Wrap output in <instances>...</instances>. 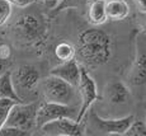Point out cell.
<instances>
[{
	"label": "cell",
	"mask_w": 146,
	"mask_h": 136,
	"mask_svg": "<svg viewBox=\"0 0 146 136\" xmlns=\"http://www.w3.org/2000/svg\"><path fill=\"white\" fill-rule=\"evenodd\" d=\"M76 57L83 66L97 67L107 64L112 57L113 42L111 36L97 27L84 29L78 36Z\"/></svg>",
	"instance_id": "1"
},
{
	"label": "cell",
	"mask_w": 146,
	"mask_h": 136,
	"mask_svg": "<svg viewBox=\"0 0 146 136\" xmlns=\"http://www.w3.org/2000/svg\"><path fill=\"white\" fill-rule=\"evenodd\" d=\"M12 35L14 39L21 45H35L40 42L46 35V23L43 18L37 14L19 15L13 23Z\"/></svg>",
	"instance_id": "2"
},
{
	"label": "cell",
	"mask_w": 146,
	"mask_h": 136,
	"mask_svg": "<svg viewBox=\"0 0 146 136\" xmlns=\"http://www.w3.org/2000/svg\"><path fill=\"white\" fill-rule=\"evenodd\" d=\"M38 87L46 102L61 104H72L78 98V89L62 80L61 78L50 74L44 79L40 80Z\"/></svg>",
	"instance_id": "3"
},
{
	"label": "cell",
	"mask_w": 146,
	"mask_h": 136,
	"mask_svg": "<svg viewBox=\"0 0 146 136\" xmlns=\"http://www.w3.org/2000/svg\"><path fill=\"white\" fill-rule=\"evenodd\" d=\"M10 78L18 97L22 99V102H26V99L36 94V89L41 80V74L35 65L24 64L13 71L10 70Z\"/></svg>",
	"instance_id": "4"
},
{
	"label": "cell",
	"mask_w": 146,
	"mask_h": 136,
	"mask_svg": "<svg viewBox=\"0 0 146 136\" xmlns=\"http://www.w3.org/2000/svg\"><path fill=\"white\" fill-rule=\"evenodd\" d=\"M37 102H18L14 103L9 112L4 126H13L19 130L32 134L36 130V116H37Z\"/></svg>",
	"instance_id": "5"
},
{
	"label": "cell",
	"mask_w": 146,
	"mask_h": 136,
	"mask_svg": "<svg viewBox=\"0 0 146 136\" xmlns=\"http://www.w3.org/2000/svg\"><path fill=\"white\" fill-rule=\"evenodd\" d=\"M76 89H78V94L80 97V107H79V112H78L76 122H81L85 118V116L88 115L92 104L99 98L97 84H95L94 79L92 78V75L89 74L88 69L85 66H83V65L80 66V79Z\"/></svg>",
	"instance_id": "6"
},
{
	"label": "cell",
	"mask_w": 146,
	"mask_h": 136,
	"mask_svg": "<svg viewBox=\"0 0 146 136\" xmlns=\"http://www.w3.org/2000/svg\"><path fill=\"white\" fill-rule=\"evenodd\" d=\"M79 108H76L72 104H61V103H53V102H46L38 104L37 116H36V127L40 130L44 123L50 121L57 120V118H72L76 121Z\"/></svg>",
	"instance_id": "7"
},
{
	"label": "cell",
	"mask_w": 146,
	"mask_h": 136,
	"mask_svg": "<svg viewBox=\"0 0 146 136\" xmlns=\"http://www.w3.org/2000/svg\"><path fill=\"white\" fill-rule=\"evenodd\" d=\"M133 118L132 115L121 118H103L95 112L89 113L90 127L99 135H123Z\"/></svg>",
	"instance_id": "8"
},
{
	"label": "cell",
	"mask_w": 146,
	"mask_h": 136,
	"mask_svg": "<svg viewBox=\"0 0 146 136\" xmlns=\"http://www.w3.org/2000/svg\"><path fill=\"white\" fill-rule=\"evenodd\" d=\"M43 135L48 136H81L85 134V129L81 122H76L72 118H57L44 123L40 129Z\"/></svg>",
	"instance_id": "9"
},
{
	"label": "cell",
	"mask_w": 146,
	"mask_h": 136,
	"mask_svg": "<svg viewBox=\"0 0 146 136\" xmlns=\"http://www.w3.org/2000/svg\"><path fill=\"white\" fill-rule=\"evenodd\" d=\"M80 62H78L76 59H72V60L64 61L61 64H58L57 66L52 67L50 74L58 76L62 80L67 81L72 87L76 88L80 79Z\"/></svg>",
	"instance_id": "10"
},
{
	"label": "cell",
	"mask_w": 146,
	"mask_h": 136,
	"mask_svg": "<svg viewBox=\"0 0 146 136\" xmlns=\"http://www.w3.org/2000/svg\"><path fill=\"white\" fill-rule=\"evenodd\" d=\"M104 97L112 104H125L130 101L131 90L121 80H112L104 87Z\"/></svg>",
	"instance_id": "11"
},
{
	"label": "cell",
	"mask_w": 146,
	"mask_h": 136,
	"mask_svg": "<svg viewBox=\"0 0 146 136\" xmlns=\"http://www.w3.org/2000/svg\"><path fill=\"white\" fill-rule=\"evenodd\" d=\"M128 83L131 85L139 87L146 83V55L137 52L136 57L131 65V69L127 75Z\"/></svg>",
	"instance_id": "12"
},
{
	"label": "cell",
	"mask_w": 146,
	"mask_h": 136,
	"mask_svg": "<svg viewBox=\"0 0 146 136\" xmlns=\"http://www.w3.org/2000/svg\"><path fill=\"white\" fill-rule=\"evenodd\" d=\"M106 14L108 21H125L130 15V5L126 0H106Z\"/></svg>",
	"instance_id": "13"
},
{
	"label": "cell",
	"mask_w": 146,
	"mask_h": 136,
	"mask_svg": "<svg viewBox=\"0 0 146 136\" xmlns=\"http://www.w3.org/2000/svg\"><path fill=\"white\" fill-rule=\"evenodd\" d=\"M88 19L94 27H99L108 21L106 14V0H90L88 8Z\"/></svg>",
	"instance_id": "14"
},
{
	"label": "cell",
	"mask_w": 146,
	"mask_h": 136,
	"mask_svg": "<svg viewBox=\"0 0 146 136\" xmlns=\"http://www.w3.org/2000/svg\"><path fill=\"white\" fill-rule=\"evenodd\" d=\"M13 99L14 102H22V99L18 97L15 93L12 83V78H10V70H7L1 76H0V99Z\"/></svg>",
	"instance_id": "15"
},
{
	"label": "cell",
	"mask_w": 146,
	"mask_h": 136,
	"mask_svg": "<svg viewBox=\"0 0 146 136\" xmlns=\"http://www.w3.org/2000/svg\"><path fill=\"white\" fill-rule=\"evenodd\" d=\"M55 55L57 57V60H60L61 62L69 61V60H72V59H76V49L70 42L62 41L56 45Z\"/></svg>",
	"instance_id": "16"
},
{
	"label": "cell",
	"mask_w": 146,
	"mask_h": 136,
	"mask_svg": "<svg viewBox=\"0 0 146 136\" xmlns=\"http://www.w3.org/2000/svg\"><path fill=\"white\" fill-rule=\"evenodd\" d=\"M125 136H146V123L141 120H132L130 126L125 131Z\"/></svg>",
	"instance_id": "17"
},
{
	"label": "cell",
	"mask_w": 146,
	"mask_h": 136,
	"mask_svg": "<svg viewBox=\"0 0 146 136\" xmlns=\"http://www.w3.org/2000/svg\"><path fill=\"white\" fill-rule=\"evenodd\" d=\"M14 103H17V102H14L13 99H8V98L0 99V129L5 125V121H7Z\"/></svg>",
	"instance_id": "18"
},
{
	"label": "cell",
	"mask_w": 146,
	"mask_h": 136,
	"mask_svg": "<svg viewBox=\"0 0 146 136\" xmlns=\"http://www.w3.org/2000/svg\"><path fill=\"white\" fill-rule=\"evenodd\" d=\"M13 5L8 0H0V27H3L10 19Z\"/></svg>",
	"instance_id": "19"
},
{
	"label": "cell",
	"mask_w": 146,
	"mask_h": 136,
	"mask_svg": "<svg viewBox=\"0 0 146 136\" xmlns=\"http://www.w3.org/2000/svg\"><path fill=\"white\" fill-rule=\"evenodd\" d=\"M86 3H88V0H61V3L57 5V8L55 10L60 12V10L67 9V8H78L86 4Z\"/></svg>",
	"instance_id": "20"
},
{
	"label": "cell",
	"mask_w": 146,
	"mask_h": 136,
	"mask_svg": "<svg viewBox=\"0 0 146 136\" xmlns=\"http://www.w3.org/2000/svg\"><path fill=\"white\" fill-rule=\"evenodd\" d=\"M27 135L31 134L13 126H3L0 129V136H27Z\"/></svg>",
	"instance_id": "21"
},
{
	"label": "cell",
	"mask_w": 146,
	"mask_h": 136,
	"mask_svg": "<svg viewBox=\"0 0 146 136\" xmlns=\"http://www.w3.org/2000/svg\"><path fill=\"white\" fill-rule=\"evenodd\" d=\"M12 57V49L7 43H0V59L1 60H10Z\"/></svg>",
	"instance_id": "22"
},
{
	"label": "cell",
	"mask_w": 146,
	"mask_h": 136,
	"mask_svg": "<svg viewBox=\"0 0 146 136\" xmlns=\"http://www.w3.org/2000/svg\"><path fill=\"white\" fill-rule=\"evenodd\" d=\"M13 7H17V8H27L29 5H32L33 3H36L37 0H8Z\"/></svg>",
	"instance_id": "23"
},
{
	"label": "cell",
	"mask_w": 146,
	"mask_h": 136,
	"mask_svg": "<svg viewBox=\"0 0 146 136\" xmlns=\"http://www.w3.org/2000/svg\"><path fill=\"white\" fill-rule=\"evenodd\" d=\"M136 5L137 10L141 14H146V0H132Z\"/></svg>",
	"instance_id": "24"
},
{
	"label": "cell",
	"mask_w": 146,
	"mask_h": 136,
	"mask_svg": "<svg viewBox=\"0 0 146 136\" xmlns=\"http://www.w3.org/2000/svg\"><path fill=\"white\" fill-rule=\"evenodd\" d=\"M42 3L47 7V9L55 10L56 8H57V5L61 3V0H42Z\"/></svg>",
	"instance_id": "25"
},
{
	"label": "cell",
	"mask_w": 146,
	"mask_h": 136,
	"mask_svg": "<svg viewBox=\"0 0 146 136\" xmlns=\"http://www.w3.org/2000/svg\"><path fill=\"white\" fill-rule=\"evenodd\" d=\"M9 67H10L9 60H1V59H0V76L4 74L7 70H9Z\"/></svg>",
	"instance_id": "26"
},
{
	"label": "cell",
	"mask_w": 146,
	"mask_h": 136,
	"mask_svg": "<svg viewBox=\"0 0 146 136\" xmlns=\"http://www.w3.org/2000/svg\"><path fill=\"white\" fill-rule=\"evenodd\" d=\"M144 22H142V24H141V27H142V31L146 33V14H144Z\"/></svg>",
	"instance_id": "27"
},
{
	"label": "cell",
	"mask_w": 146,
	"mask_h": 136,
	"mask_svg": "<svg viewBox=\"0 0 146 136\" xmlns=\"http://www.w3.org/2000/svg\"><path fill=\"white\" fill-rule=\"evenodd\" d=\"M145 123H146V116H145Z\"/></svg>",
	"instance_id": "28"
},
{
	"label": "cell",
	"mask_w": 146,
	"mask_h": 136,
	"mask_svg": "<svg viewBox=\"0 0 146 136\" xmlns=\"http://www.w3.org/2000/svg\"><path fill=\"white\" fill-rule=\"evenodd\" d=\"M37 1H42V0H37Z\"/></svg>",
	"instance_id": "29"
}]
</instances>
